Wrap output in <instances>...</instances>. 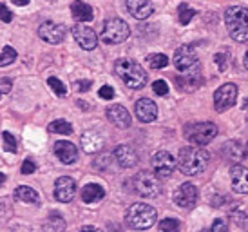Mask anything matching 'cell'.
Instances as JSON below:
<instances>
[{
    "instance_id": "1",
    "label": "cell",
    "mask_w": 248,
    "mask_h": 232,
    "mask_svg": "<svg viewBox=\"0 0 248 232\" xmlns=\"http://www.w3.org/2000/svg\"><path fill=\"white\" fill-rule=\"evenodd\" d=\"M210 162V154L203 147H196V145H186L179 150L178 156V167L179 171L186 174V176H198L208 167Z\"/></svg>"
},
{
    "instance_id": "2",
    "label": "cell",
    "mask_w": 248,
    "mask_h": 232,
    "mask_svg": "<svg viewBox=\"0 0 248 232\" xmlns=\"http://www.w3.org/2000/svg\"><path fill=\"white\" fill-rule=\"evenodd\" d=\"M114 73H116L122 82L131 89H143L147 85L149 76L145 73V69L140 66L138 62L131 60V58H120L114 64Z\"/></svg>"
},
{
    "instance_id": "3",
    "label": "cell",
    "mask_w": 248,
    "mask_h": 232,
    "mask_svg": "<svg viewBox=\"0 0 248 232\" xmlns=\"http://www.w3.org/2000/svg\"><path fill=\"white\" fill-rule=\"evenodd\" d=\"M225 24L230 36L235 42L248 40V9L243 6H232L225 13Z\"/></svg>"
},
{
    "instance_id": "4",
    "label": "cell",
    "mask_w": 248,
    "mask_h": 232,
    "mask_svg": "<svg viewBox=\"0 0 248 232\" xmlns=\"http://www.w3.org/2000/svg\"><path fill=\"white\" fill-rule=\"evenodd\" d=\"M156 218H158V212L154 207L147 203H134L132 207H129L125 221L131 229L143 231V229H151L156 223Z\"/></svg>"
},
{
    "instance_id": "5",
    "label": "cell",
    "mask_w": 248,
    "mask_h": 232,
    "mask_svg": "<svg viewBox=\"0 0 248 232\" xmlns=\"http://www.w3.org/2000/svg\"><path fill=\"white\" fill-rule=\"evenodd\" d=\"M131 34V29H129V24L122 18H109L105 20L104 28H102V33H100V38L104 44H110V46H116V44H122L129 38Z\"/></svg>"
},
{
    "instance_id": "6",
    "label": "cell",
    "mask_w": 248,
    "mask_h": 232,
    "mask_svg": "<svg viewBox=\"0 0 248 232\" xmlns=\"http://www.w3.org/2000/svg\"><path fill=\"white\" fill-rule=\"evenodd\" d=\"M185 136L192 145H207L217 136V125L212 122L192 123L186 127Z\"/></svg>"
},
{
    "instance_id": "7",
    "label": "cell",
    "mask_w": 248,
    "mask_h": 232,
    "mask_svg": "<svg viewBox=\"0 0 248 232\" xmlns=\"http://www.w3.org/2000/svg\"><path fill=\"white\" fill-rule=\"evenodd\" d=\"M132 185H134V191L143 198H156L161 192V183H159L158 176L149 171L138 172L132 180Z\"/></svg>"
},
{
    "instance_id": "8",
    "label": "cell",
    "mask_w": 248,
    "mask_h": 232,
    "mask_svg": "<svg viewBox=\"0 0 248 232\" xmlns=\"http://www.w3.org/2000/svg\"><path fill=\"white\" fill-rule=\"evenodd\" d=\"M174 66L181 73H200V58L192 46H181L174 53Z\"/></svg>"
},
{
    "instance_id": "9",
    "label": "cell",
    "mask_w": 248,
    "mask_h": 232,
    "mask_svg": "<svg viewBox=\"0 0 248 232\" xmlns=\"http://www.w3.org/2000/svg\"><path fill=\"white\" fill-rule=\"evenodd\" d=\"M151 164H152V171H154L156 176L169 178L174 172L178 162H176V158H174L169 150H158V152L152 154Z\"/></svg>"
},
{
    "instance_id": "10",
    "label": "cell",
    "mask_w": 248,
    "mask_h": 232,
    "mask_svg": "<svg viewBox=\"0 0 248 232\" xmlns=\"http://www.w3.org/2000/svg\"><path fill=\"white\" fill-rule=\"evenodd\" d=\"M235 98H237V85L235 83H223L216 93H214V107L217 113L234 107Z\"/></svg>"
},
{
    "instance_id": "11",
    "label": "cell",
    "mask_w": 248,
    "mask_h": 232,
    "mask_svg": "<svg viewBox=\"0 0 248 232\" xmlns=\"http://www.w3.org/2000/svg\"><path fill=\"white\" fill-rule=\"evenodd\" d=\"M73 36H75L76 44L85 51H93L98 46V34L94 33V29L85 26V24H75Z\"/></svg>"
},
{
    "instance_id": "12",
    "label": "cell",
    "mask_w": 248,
    "mask_h": 232,
    "mask_svg": "<svg viewBox=\"0 0 248 232\" xmlns=\"http://www.w3.org/2000/svg\"><path fill=\"white\" fill-rule=\"evenodd\" d=\"M198 201V189L192 183H181L174 192V203L181 209H190Z\"/></svg>"
},
{
    "instance_id": "13",
    "label": "cell",
    "mask_w": 248,
    "mask_h": 232,
    "mask_svg": "<svg viewBox=\"0 0 248 232\" xmlns=\"http://www.w3.org/2000/svg\"><path fill=\"white\" fill-rule=\"evenodd\" d=\"M38 36L47 44H60L65 38V28L56 22H44L38 28Z\"/></svg>"
},
{
    "instance_id": "14",
    "label": "cell",
    "mask_w": 248,
    "mask_h": 232,
    "mask_svg": "<svg viewBox=\"0 0 248 232\" xmlns=\"http://www.w3.org/2000/svg\"><path fill=\"white\" fill-rule=\"evenodd\" d=\"M76 194V182L69 176H62L55 182V198L60 203H69Z\"/></svg>"
},
{
    "instance_id": "15",
    "label": "cell",
    "mask_w": 248,
    "mask_h": 232,
    "mask_svg": "<svg viewBox=\"0 0 248 232\" xmlns=\"http://www.w3.org/2000/svg\"><path fill=\"white\" fill-rule=\"evenodd\" d=\"M105 116L114 127H120V129H127L131 125V115L129 111L125 109L124 105L120 103H114V105H109L107 111H105Z\"/></svg>"
},
{
    "instance_id": "16",
    "label": "cell",
    "mask_w": 248,
    "mask_h": 232,
    "mask_svg": "<svg viewBox=\"0 0 248 232\" xmlns=\"http://www.w3.org/2000/svg\"><path fill=\"white\" fill-rule=\"evenodd\" d=\"M230 183L237 194H248V167L232 165L230 167Z\"/></svg>"
},
{
    "instance_id": "17",
    "label": "cell",
    "mask_w": 248,
    "mask_h": 232,
    "mask_svg": "<svg viewBox=\"0 0 248 232\" xmlns=\"http://www.w3.org/2000/svg\"><path fill=\"white\" fill-rule=\"evenodd\" d=\"M136 116H138L140 122L143 123H151L156 120V116H158V105L152 102L151 98H140L138 102H136Z\"/></svg>"
},
{
    "instance_id": "18",
    "label": "cell",
    "mask_w": 248,
    "mask_h": 232,
    "mask_svg": "<svg viewBox=\"0 0 248 232\" xmlns=\"http://www.w3.org/2000/svg\"><path fill=\"white\" fill-rule=\"evenodd\" d=\"M114 158L116 162L120 164V167L124 169H131L134 165L138 164V152L132 149L131 145H118L114 149Z\"/></svg>"
},
{
    "instance_id": "19",
    "label": "cell",
    "mask_w": 248,
    "mask_h": 232,
    "mask_svg": "<svg viewBox=\"0 0 248 232\" xmlns=\"http://www.w3.org/2000/svg\"><path fill=\"white\" fill-rule=\"evenodd\" d=\"M127 9L136 20H145L154 13L151 0H127Z\"/></svg>"
},
{
    "instance_id": "20",
    "label": "cell",
    "mask_w": 248,
    "mask_h": 232,
    "mask_svg": "<svg viewBox=\"0 0 248 232\" xmlns=\"http://www.w3.org/2000/svg\"><path fill=\"white\" fill-rule=\"evenodd\" d=\"M55 154L58 156V160L65 165L75 164L78 160V150H76V145H73L71 142H65V140H60L55 144Z\"/></svg>"
},
{
    "instance_id": "21",
    "label": "cell",
    "mask_w": 248,
    "mask_h": 232,
    "mask_svg": "<svg viewBox=\"0 0 248 232\" xmlns=\"http://www.w3.org/2000/svg\"><path fill=\"white\" fill-rule=\"evenodd\" d=\"M104 147V138L96 131H87L82 134V149L87 154H94L98 150H102Z\"/></svg>"
},
{
    "instance_id": "22",
    "label": "cell",
    "mask_w": 248,
    "mask_h": 232,
    "mask_svg": "<svg viewBox=\"0 0 248 232\" xmlns=\"http://www.w3.org/2000/svg\"><path fill=\"white\" fill-rule=\"evenodd\" d=\"M176 83L181 91H196L203 83L200 73H183L181 76H176Z\"/></svg>"
},
{
    "instance_id": "23",
    "label": "cell",
    "mask_w": 248,
    "mask_h": 232,
    "mask_svg": "<svg viewBox=\"0 0 248 232\" xmlns=\"http://www.w3.org/2000/svg\"><path fill=\"white\" fill-rule=\"evenodd\" d=\"M71 13H73L76 22H91L94 18L93 7H91L89 4L82 2V0H75V2L71 4Z\"/></svg>"
},
{
    "instance_id": "24",
    "label": "cell",
    "mask_w": 248,
    "mask_h": 232,
    "mask_svg": "<svg viewBox=\"0 0 248 232\" xmlns=\"http://www.w3.org/2000/svg\"><path fill=\"white\" fill-rule=\"evenodd\" d=\"M105 198V189L98 183H89L82 189V199L83 203H96L100 199Z\"/></svg>"
},
{
    "instance_id": "25",
    "label": "cell",
    "mask_w": 248,
    "mask_h": 232,
    "mask_svg": "<svg viewBox=\"0 0 248 232\" xmlns=\"http://www.w3.org/2000/svg\"><path fill=\"white\" fill-rule=\"evenodd\" d=\"M15 199H18L22 203H40V196L35 189H31L28 185H18L15 189Z\"/></svg>"
},
{
    "instance_id": "26",
    "label": "cell",
    "mask_w": 248,
    "mask_h": 232,
    "mask_svg": "<svg viewBox=\"0 0 248 232\" xmlns=\"http://www.w3.org/2000/svg\"><path fill=\"white\" fill-rule=\"evenodd\" d=\"M223 152H225V156L234 160V162H241L243 158L248 154L247 149L239 142H227V144L223 145Z\"/></svg>"
},
{
    "instance_id": "27",
    "label": "cell",
    "mask_w": 248,
    "mask_h": 232,
    "mask_svg": "<svg viewBox=\"0 0 248 232\" xmlns=\"http://www.w3.org/2000/svg\"><path fill=\"white\" fill-rule=\"evenodd\" d=\"M47 131L51 133H55V134H71L73 133V125L69 122H65V120H55V122H51L47 125Z\"/></svg>"
},
{
    "instance_id": "28",
    "label": "cell",
    "mask_w": 248,
    "mask_h": 232,
    "mask_svg": "<svg viewBox=\"0 0 248 232\" xmlns=\"http://www.w3.org/2000/svg\"><path fill=\"white\" fill-rule=\"evenodd\" d=\"M147 64L151 69H163L169 66V58L163 53H154V55L147 56Z\"/></svg>"
},
{
    "instance_id": "29",
    "label": "cell",
    "mask_w": 248,
    "mask_h": 232,
    "mask_svg": "<svg viewBox=\"0 0 248 232\" xmlns=\"http://www.w3.org/2000/svg\"><path fill=\"white\" fill-rule=\"evenodd\" d=\"M44 229H47V231H63L65 229V221H63L58 212H53L49 216V221L44 225Z\"/></svg>"
},
{
    "instance_id": "30",
    "label": "cell",
    "mask_w": 248,
    "mask_h": 232,
    "mask_svg": "<svg viewBox=\"0 0 248 232\" xmlns=\"http://www.w3.org/2000/svg\"><path fill=\"white\" fill-rule=\"evenodd\" d=\"M194 15H196V11H194L190 6H186V4H179V7H178V18H179V22H181L183 26H186L188 22L192 20Z\"/></svg>"
},
{
    "instance_id": "31",
    "label": "cell",
    "mask_w": 248,
    "mask_h": 232,
    "mask_svg": "<svg viewBox=\"0 0 248 232\" xmlns=\"http://www.w3.org/2000/svg\"><path fill=\"white\" fill-rule=\"evenodd\" d=\"M15 60H16V51H15L11 46H6L4 51H2V55H0V67L11 66Z\"/></svg>"
},
{
    "instance_id": "32",
    "label": "cell",
    "mask_w": 248,
    "mask_h": 232,
    "mask_svg": "<svg viewBox=\"0 0 248 232\" xmlns=\"http://www.w3.org/2000/svg\"><path fill=\"white\" fill-rule=\"evenodd\" d=\"M230 216L239 227H248V212L245 211V207H237L230 212Z\"/></svg>"
},
{
    "instance_id": "33",
    "label": "cell",
    "mask_w": 248,
    "mask_h": 232,
    "mask_svg": "<svg viewBox=\"0 0 248 232\" xmlns=\"http://www.w3.org/2000/svg\"><path fill=\"white\" fill-rule=\"evenodd\" d=\"M47 85L53 89V91H55L58 96H65V95H67V87H65V85H63V82H60L56 76H51V78H47Z\"/></svg>"
},
{
    "instance_id": "34",
    "label": "cell",
    "mask_w": 248,
    "mask_h": 232,
    "mask_svg": "<svg viewBox=\"0 0 248 232\" xmlns=\"http://www.w3.org/2000/svg\"><path fill=\"white\" fill-rule=\"evenodd\" d=\"M2 142H4V149H6L7 152H16V149H18V147H16V138H15L11 133L6 131V133L2 134Z\"/></svg>"
},
{
    "instance_id": "35",
    "label": "cell",
    "mask_w": 248,
    "mask_h": 232,
    "mask_svg": "<svg viewBox=\"0 0 248 232\" xmlns=\"http://www.w3.org/2000/svg\"><path fill=\"white\" fill-rule=\"evenodd\" d=\"M214 62H216V66L219 67V71H225V69L228 67L230 55H228L227 51H219V53H216V55H214Z\"/></svg>"
},
{
    "instance_id": "36",
    "label": "cell",
    "mask_w": 248,
    "mask_h": 232,
    "mask_svg": "<svg viewBox=\"0 0 248 232\" xmlns=\"http://www.w3.org/2000/svg\"><path fill=\"white\" fill-rule=\"evenodd\" d=\"M152 91L158 96H165L169 95V85H167L165 80H156V82L152 83Z\"/></svg>"
},
{
    "instance_id": "37",
    "label": "cell",
    "mask_w": 248,
    "mask_h": 232,
    "mask_svg": "<svg viewBox=\"0 0 248 232\" xmlns=\"http://www.w3.org/2000/svg\"><path fill=\"white\" fill-rule=\"evenodd\" d=\"M159 229H161V231H178L179 221L172 218H167V219H163V221H159Z\"/></svg>"
},
{
    "instance_id": "38",
    "label": "cell",
    "mask_w": 248,
    "mask_h": 232,
    "mask_svg": "<svg viewBox=\"0 0 248 232\" xmlns=\"http://www.w3.org/2000/svg\"><path fill=\"white\" fill-rule=\"evenodd\" d=\"M20 171H22V174H26V176H28V174H33V172L36 171V164L31 158H28V160H24Z\"/></svg>"
},
{
    "instance_id": "39",
    "label": "cell",
    "mask_w": 248,
    "mask_h": 232,
    "mask_svg": "<svg viewBox=\"0 0 248 232\" xmlns=\"http://www.w3.org/2000/svg\"><path fill=\"white\" fill-rule=\"evenodd\" d=\"M0 20L2 22H11L13 20V13L9 11V7L0 4Z\"/></svg>"
},
{
    "instance_id": "40",
    "label": "cell",
    "mask_w": 248,
    "mask_h": 232,
    "mask_svg": "<svg viewBox=\"0 0 248 232\" xmlns=\"http://www.w3.org/2000/svg\"><path fill=\"white\" fill-rule=\"evenodd\" d=\"M100 98H105V100H112L114 98V89L110 87V85H104V87H100Z\"/></svg>"
},
{
    "instance_id": "41",
    "label": "cell",
    "mask_w": 248,
    "mask_h": 232,
    "mask_svg": "<svg viewBox=\"0 0 248 232\" xmlns=\"http://www.w3.org/2000/svg\"><path fill=\"white\" fill-rule=\"evenodd\" d=\"M73 85H75L76 91H80V93H85V91H89V89H91L93 82H91V80H76Z\"/></svg>"
},
{
    "instance_id": "42",
    "label": "cell",
    "mask_w": 248,
    "mask_h": 232,
    "mask_svg": "<svg viewBox=\"0 0 248 232\" xmlns=\"http://www.w3.org/2000/svg\"><path fill=\"white\" fill-rule=\"evenodd\" d=\"M11 87H13L11 80H9V78H2V80H0V98L4 95H7V93L11 91Z\"/></svg>"
},
{
    "instance_id": "43",
    "label": "cell",
    "mask_w": 248,
    "mask_h": 232,
    "mask_svg": "<svg viewBox=\"0 0 248 232\" xmlns=\"http://www.w3.org/2000/svg\"><path fill=\"white\" fill-rule=\"evenodd\" d=\"M212 231L214 232H227L228 231V223L223 221V219H216L212 223Z\"/></svg>"
},
{
    "instance_id": "44",
    "label": "cell",
    "mask_w": 248,
    "mask_h": 232,
    "mask_svg": "<svg viewBox=\"0 0 248 232\" xmlns=\"http://www.w3.org/2000/svg\"><path fill=\"white\" fill-rule=\"evenodd\" d=\"M98 160H100V162H94V167H96V169H105V167H109V164H110V154H104V156H100Z\"/></svg>"
},
{
    "instance_id": "45",
    "label": "cell",
    "mask_w": 248,
    "mask_h": 232,
    "mask_svg": "<svg viewBox=\"0 0 248 232\" xmlns=\"http://www.w3.org/2000/svg\"><path fill=\"white\" fill-rule=\"evenodd\" d=\"M13 4L15 6H28L29 0H13Z\"/></svg>"
},
{
    "instance_id": "46",
    "label": "cell",
    "mask_w": 248,
    "mask_h": 232,
    "mask_svg": "<svg viewBox=\"0 0 248 232\" xmlns=\"http://www.w3.org/2000/svg\"><path fill=\"white\" fill-rule=\"evenodd\" d=\"M243 64H245V67H247V71H248V49H247V53H245V58H243Z\"/></svg>"
},
{
    "instance_id": "47",
    "label": "cell",
    "mask_w": 248,
    "mask_h": 232,
    "mask_svg": "<svg viewBox=\"0 0 248 232\" xmlns=\"http://www.w3.org/2000/svg\"><path fill=\"white\" fill-rule=\"evenodd\" d=\"M82 231H98V229H96V227H89V225H87V227H82Z\"/></svg>"
},
{
    "instance_id": "48",
    "label": "cell",
    "mask_w": 248,
    "mask_h": 232,
    "mask_svg": "<svg viewBox=\"0 0 248 232\" xmlns=\"http://www.w3.org/2000/svg\"><path fill=\"white\" fill-rule=\"evenodd\" d=\"M4 182H6V174H4V172H0V185L4 183Z\"/></svg>"
},
{
    "instance_id": "49",
    "label": "cell",
    "mask_w": 248,
    "mask_h": 232,
    "mask_svg": "<svg viewBox=\"0 0 248 232\" xmlns=\"http://www.w3.org/2000/svg\"><path fill=\"white\" fill-rule=\"evenodd\" d=\"M243 111H245V113H248V98L245 100V103H243Z\"/></svg>"
},
{
    "instance_id": "50",
    "label": "cell",
    "mask_w": 248,
    "mask_h": 232,
    "mask_svg": "<svg viewBox=\"0 0 248 232\" xmlns=\"http://www.w3.org/2000/svg\"><path fill=\"white\" fill-rule=\"evenodd\" d=\"M2 212H4V201L0 199V214H2Z\"/></svg>"
},
{
    "instance_id": "51",
    "label": "cell",
    "mask_w": 248,
    "mask_h": 232,
    "mask_svg": "<svg viewBox=\"0 0 248 232\" xmlns=\"http://www.w3.org/2000/svg\"><path fill=\"white\" fill-rule=\"evenodd\" d=\"M49 2H56V0H49Z\"/></svg>"
},
{
    "instance_id": "52",
    "label": "cell",
    "mask_w": 248,
    "mask_h": 232,
    "mask_svg": "<svg viewBox=\"0 0 248 232\" xmlns=\"http://www.w3.org/2000/svg\"><path fill=\"white\" fill-rule=\"evenodd\" d=\"M247 152H248V144H247Z\"/></svg>"
}]
</instances>
